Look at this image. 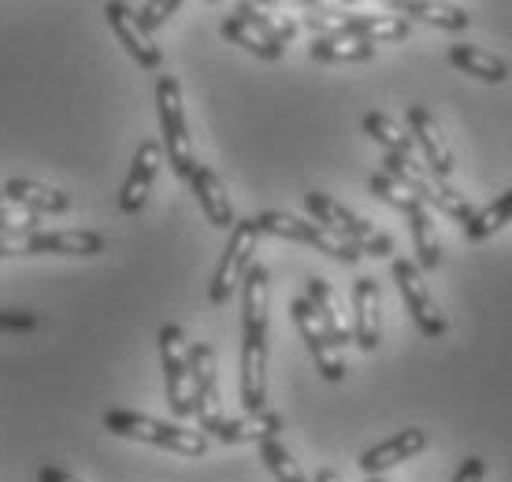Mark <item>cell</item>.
Listing matches in <instances>:
<instances>
[{
	"label": "cell",
	"instance_id": "cell-1",
	"mask_svg": "<svg viewBox=\"0 0 512 482\" xmlns=\"http://www.w3.org/2000/svg\"><path fill=\"white\" fill-rule=\"evenodd\" d=\"M305 23L320 34V38H349L364 41V45H394L412 34V23L401 15H360V12H338V8H320L308 4Z\"/></svg>",
	"mask_w": 512,
	"mask_h": 482
},
{
	"label": "cell",
	"instance_id": "cell-2",
	"mask_svg": "<svg viewBox=\"0 0 512 482\" xmlns=\"http://www.w3.org/2000/svg\"><path fill=\"white\" fill-rule=\"evenodd\" d=\"M219 34L227 41H234V45L249 49L253 56H260V60H282L286 41L297 38V23L294 19H271V15L264 12V8H256V4H238L234 15L223 19Z\"/></svg>",
	"mask_w": 512,
	"mask_h": 482
},
{
	"label": "cell",
	"instance_id": "cell-3",
	"mask_svg": "<svg viewBox=\"0 0 512 482\" xmlns=\"http://www.w3.org/2000/svg\"><path fill=\"white\" fill-rule=\"evenodd\" d=\"M104 427H108L112 434H119V438L160 445V449L179 453V457H205L208 453V438L201 431H186V427H179V423L141 416V412H130V408H112V412H104Z\"/></svg>",
	"mask_w": 512,
	"mask_h": 482
},
{
	"label": "cell",
	"instance_id": "cell-4",
	"mask_svg": "<svg viewBox=\"0 0 512 482\" xmlns=\"http://www.w3.org/2000/svg\"><path fill=\"white\" fill-rule=\"evenodd\" d=\"M156 112H160V134H164V156L171 171L190 182L197 171V156H193L190 127H186V108H182V86L175 75H160L156 82Z\"/></svg>",
	"mask_w": 512,
	"mask_h": 482
},
{
	"label": "cell",
	"instance_id": "cell-5",
	"mask_svg": "<svg viewBox=\"0 0 512 482\" xmlns=\"http://www.w3.org/2000/svg\"><path fill=\"white\" fill-rule=\"evenodd\" d=\"M305 212L320 227H327L331 234H338L342 241H349V245H357L364 256H394V241H390V234H383V230H375L368 219L353 216L346 204L334 201L331 193H320V190H308L305 193Z\"/></svg>",
	"mask_w": 512,
	"mask_h": 482
},
{
	"label": "cell",
	"instance_id": "cell-6",
	"mask_svg": "<svg viewBox=\"0 0 512 482\" xmlns=\"http://www.w3.org/2000/svg\"><path fill=\"white\" fill-rule=\"evenodd\" d=\"M256 227H260V234H275V238L312 245L316 253L331 256V260H338V264H360V256H364L357 245L342 241L338 234H331L327 227H320L316 219L290 216V212H279V208H268V212H260V216H256Z\"/></svg>",
	"mask_w": 512,
	"mask_h": 482
},
{
	"label": "cell",
	"instance_id": "cell-7",
	"mask_svg": "<svg viewBox=\"0 0 512 482\" xmlns=\"http://www.w3.org/2000/svg\"><path fill=\"white\" fill-rule=\"evenodd\" d=\"M256 241H260V227L256 219H234L231 238H227V249L219 256L216 275L208 282V301L212 305H227L234 297V290L245 282L249 267H253V253H256Z\"/></svg>",
	"mask_w": 512,
	"mask_h": 482
},
{
	"label": "cell",
	"instance_id": "cell-8",
	"mask_svg": "<svg viewBox=\"0 0 512 482\" xmlns=\"http://www.w3.org/2000/svg\"><path fill=\"white\" fill-rule=\"evenodd\" d=\"M390 275H394L397 290L405 297V308H409L416 330H420L423 338H442L449 330V319H446V312L438 308L435 297H431V290H427L420 267L412 264V260L394 256V260H390Z\"/></svg>",
	"mask_w": 512,
	"mask_h": 482
},
{
	"label": "cell",
	"instance_id": "cell-9",
	"mask_svg": "<svg viewBox=\"0 0 512 482\" xmlns=\"http://www.w3.org/2000/svg\"><path fill=\"white\" fill-rule=\"evenodd\" d=\"M156 342H160V364H164L167 405H171L175 419L193 416V405H190V345H186V334H182L179 323H164Z\"/></svg>",
	"mask_w": 512,
	"mask_h": 482
},
{
	"label": "cell",
	"instance_id": "cell-10",
	"mask_svg": "<svg viewBox=\"0 0 512 482\" xmlns=\"http://www.w3.org/2000/svg\"><path fill=\"white\" fill-rule=\"evenodd\" d=\"M290 319H294L297 334L305 338L308 353L316 360V371H320L327 382H342L346 379V360H342V349L331 342V334L323 330L320 316H316V308L308 297H294L290 301Z\"/></svg>",
	"mask_w": 512,
	"mask_h": 482
},
{
	"label": "cell",
	"instance_id": "cell-11",
	"mask_svg": "<svg viewBox=\"0 0 512 482\" xmlns=\"http://www.w3.org/2000/svg\"><path fill=\"white\" fill-rule=\"evenodd\" d=\"M190 405L197 423H201V434H208L223 419L216 386V349L205 342L190 345Z\"/></svg>",
	"mask_w": 512,
	"mask_h": 482
},
{
	"label": "cell",
	"instance_id": "cell-12",
	"mask_svg": "<svg viewBox=\"0 0 512 482\" xmlns=\"http://www.w3.org/2000/svg\"><path fill=\"white\" fill-rule=\"evenodd\" d=\"M242 408L264 412L268 405V330H242Z\"/></svg>",
	"mask_w": 512,
	"mask_h": 482
},
{
	"label": "cell",
	"instance_id": "cell-13",
	"mask_svg": "<svg viewBox=\"0 0 512 482\" xmlns=\"http://www.w3.org/2000/svg\"><path fill=\"white\" fill-rule=\"evenodd\" d=\"M160 160H164V145L160 141H141L138 153H134V164L127 171V182L119 190V212L123 216H138L149 193H153L156 171H160Z\"/></svg>",
	"mask_w": 512,
	"mask_h": 482
},
{
	"label": "cell",
	"instance_id": "cell-14",
	"mask_svg": "<svg viewBox=\"0 0 512 482\" xmlns=\"http://www.w3.org/2000/svg\"><path fill=\"white\" fill-rule=\"evenodd\" d=\"M409 127H412V141H416V149L423 153V167H427V175H435L446 182L453 175V153H449L446 138H442V130H438L435 115L427 112L423 104H409Z\"/></svg>",
	"mask_w": 512,
	"mask_h": 482
},
{
	"label": "cell",
	"instance_id": "cell-15",
	"mask_svg": "<svg viewBox=\"0 0 512 482\" xmlns=\"http://www.w3.org/2000/svg\"><path fill=\"white\" fill-rule=\"evenodd\" d=\"M353 342L364 353H375L383 342V312H379V282L372 275L353 282Z\"/></svg>",
	"mask_w": 512,
	"mask_h": 482
},
{
	"label": "cell",
	"instance_id": "cell-16",
	"mask_svg": "<svg viewBox=\"0 0 512 482\" xmlns=\"http://www.w3.org/2000/svg\"><path fill=\"white\" fill-rule=\"evenodd\" d=\"M104 19L116 30V38L123 41V49H127L145 71H160L164 52L156 49L149 34H141V26H138V19H134V8H130V4H104Z\"/></svg>",
	"mask_w": 512,
	"mask_h": 482
},
{
	"label": "cell",
	"instance_id": "cell-17",
	"mask_svg": "<svg viewBox=\"0 0 512 482\" xmlns=\"http://www.w3.org/2000/svg\"><path fill=\"white\" fill-rule=\"evenodd\" d=\"M423 449H427V431H423V427H405V431H397L394 438H386V442L372 445L368 453H360V471L372 479V475L390 471L394 464L412 460L416 453H423Z\"/></svg>",
	"mask_w": 512,
	"mask_h": 482
},
{
	"label": "cell",
	"instance_id": "cell-18",
	"mask_svg": "<svg viewBox=\"0 0 512 482\" xmlns=\"http://www.w3.org/2000/svg\"><path fill=\"white\" fill-rule=\"evenodd\" d=\"M97 256L104 253V238L97 230H34L26 234V256Z\"/></svg>",
	"mask_w": 512,
	"mask_h": 482
},
{
	"label": "cell",
	"instance_id": "cell-19",
	"mask_svg": "<svg viewBox=\"0 0 512 482\" xmlns=\"http://www.w3.org/2000/svg\"><path fill=\"white\" fill-rule=\"evenodd\" d=\"M282 431V416L279 412H245L238 419H219L216 427L205 434V438H216V442H227V445H242V442H268V438H279Z\"/></svg>",
	"mask_w": 512,
	"mask_h": 482
},
{
	"label": "cell",
	"instance_id": "cell-20",
	"mask_svg": "<svg viewBox=\"0 0 512 482\" xmlns=\"http://www.w3.org/2000/svg\"><path fill=\"white\" fill-rule=\"evenodd\" d=\"M0 190H4V201L19 204V208L34 212V216H64L67 208H71V197H67L64 190L41 186L34 178H12V182H4Z\"/></svg>",
	"mask_w": 512,
	"mask_h": 482
},
{
	"label": "cell",
	"instance_id": "cell-21",
	"mask_svg": "<svg viewBox=\"0 0 512 482\" xmlns=\"http://www.w3.org/2000/svg\"><path fill=\"white\" fill-rule=\"evenodd\" d=\"M190 190H193V197H197V204H201V212H205V219L212 223V227H219V230L234 227V204H231V197H227V190H223V182H219V175L212 171V167L197 164V171H193V178H190Z\"/></svg>",
	"mask_w": 512,
	"mask_h": 482
},
{
	"label": "cell",
	"instance_id": "cell-22",
	"mask_svg": "<svg viewBox=\"0 0 512 482\" xmlns=\"http://www.w3.org/2000/svg\"><path fill=\"white\" fill-rule=\"evenodd\" d=\"M446 60L457 67V71L479 78V82H490V86H498V82H509V75H512V67L505 64L501 56L487 52L483 45H468V41L453 45V49L446 52Z\"/></svg>",
	"mask_w": 512,
	"mask_h": 482
},
{
	"label": "cell",
	"instance_id": "cell-23",
	"mask_svg": "<svg viewBox=\"0 0 512 482\" xmlns=\"http://www.w3.org/2000/svg\"><path fill=\"white\" fill-rule=\"evenodd\" d=\"M394 12H401V19H416V23L438 26V30H449V34H461L472 23L464 8L431 4V0H394Z\"/></svg>",
	"mask_w": 512,
	"mask_h": 482
},
{
	"label": "cell",
	"instance_id": "cell-24",
	"mask_svg": "<svg viewBox=\"0 0 512 482\" xmlns=\"http://www.w3.org/2000/svg\"><path fill=\"white\" fill-rule=\"evenodd\" d=\"M305 297L312 301V308H316V316H320L323 330L331 334V342L342 349L346 342H353V330L342 323V316H338V301H334V290H331V282H323V279H308L305 286Z\"/></svg>",
	"mask_w": 512,
	"mask_h": 482
},
{
	"label": "cell",
	"instance_id": "cell-25",
	"mask_svg": "<svg viewBox=\"0 0 512 482\" xmlns=\"http://www.w3.org/2000/svg\"><path fill=\"white\" fill-rule=\"evenodd\" d=\"M360 127H364V134H368V138L379 141V145H383L390 156H401V160H416V141H412L405 130L397 127L390 115L368 112L364 119H360Z\"/></svg>",
	"mask_w": 512,
	"mask_h": 482
},
{
	"label": "cell",
	"instance_id": "cell-26",
	"mask_svg": "<svg viewBox=\"0 0 512 482\" xmlns=\"http://www.w3.org/2000/svg\"><path fill=\"white\" fill-rule=\"evenodd\" d=\"M312 60L320 64H368L375 60V45H364V41H349V38H316L308 45Z\"/></svg>",
	"mask_w": 512,
	"mask_h": 482
},
{
	"label": "cell",
	"instance_id": "cell-27",
	"mask_svg": "<svg viewBox=\"0 0 512 482\" xmlns=\"http://www.w3.org/2000/svg\"><path fill=\"white\" fill-rule=\"evenodd\" d=\"M409 230H412V245H416V256H420L423 271H435L442 264V245H438L435 223H431V208L420 204L416 212H409Z\"/></svg>",
	"mask_w": 512,
	"mask_h": 482
},
{
	"label": "cell",
	"instance_id": "cell-28",
	"mask_svg": "<svg viewBox=\"0 0 512 482\" xmlns=\"http://www.w3.org/2000/svg\"><path fill=\"white\" fill-rule=\"evenodd\" d=\"M505 223H512V190L501 193L498 201H490L483 212H475L472 223L464 227V234L472 241H487V238H494Z\"/></svg>",
	"mask_w": 512,
	"mask_h": 482
},
{
	"label": "cell",
	"instance_id": "cell-29",
	"mask_svg": "<svg viewBox=\"0 0 512 482\" xmlns=\"http://www.w3.org/2000/svg\"><path fill=\"white\" fill-rule=\"evenodd\" d=\"M260 460H264V468L275 475V482H312L305 479V471L301 464L294 460V453L279 442V438H268V442H260Z\"/></svg>",
	"mask_w": 512,
	"mask_h": 482
},
{
	"label": "cell",
	"instance_id": "cell-30",
	"mask_svg": "<svg viewBox=\"0 0 512 482\" xmlns=\"http://www.w3.org/2000/svg\"><path fill=\"white\" fill-rule=\"evenodd\" d=\"M368 190H372L383 204H390L394 212H401V216H409V212H416V208L423 204L420 197H416V193H409L405 186H401V182H394V178L383 175V171H379V175H372Z\"/></svg>",
	"mask_w": 512,
	"mask_h": 482
},
{
	"label": "cell",
	"instance_id": "cell-31",
	"mask_svg": "<svg viewBox=\"0 0 512 482\" xmlns=\"http://www.w3.org/2000/svg\"><path fill=\"white\" fill-rule=\"evenodd\" d=\"M182 4L179 0H160V4H141V8H134V19H138L141 34H149L153 38V30H160V26L171 19V15L179 12Z\"/></svg>",
	"mask_w": 512,
	"mask_h": 482
},
{
	"label": "cell",
	"instance_id": "cell-32",
	"mask_svg": "<svg viewBox=\"0 0 512 482\" xmlns=\"http://www.w3.org/2000/svg\"><path fill=\"white\" fill-rule=\"evenodd\" d=\"M483 479H487V460L483 457H464V464L453 475V482H483Z\"/></svg>",
	"mask_w": 512,
	"mask_h": 482
},
{
	"label": "cell",
	"instance_id": "cell-33",
	"mask_svg": "<svg viewBox=\"0 0 512 482\" xmlns=\"http://www.w3.org/2000/svg\"><path fill=\"white\" fill-rule=\"evenodd\" d=\"M38 316L34 312H0V330H34Z\"/></svg>",
	"mask_w": 512,
	"mask_h": 482
},
{
	"label": "cell",
	"instance_id": "cell-34",
	"mask_svg": "<svg viewBox=\"0 0 512 482\" xmlns=\"http://www.w3.org/2000/svg\"><path fill=\"white\" fill-rule=\"evenodd\" d=\"M38 482H82V479H75L71 471H64V468H52V464H45V468H38Z\"/></svg>",
	"mask_w": 512,
	"mask_h": 482
},
{
	"label": "cell",
	"instance_id": "cell-35",
	"mask_svg": "<svg viewBox=\"0 0 512 482\" xmlns=\"http://www.w3.org/2000/svg\"><path fill=\"white\" fill-rule=\"evenodd\" d=\"M312 482H342V475H338V471H331V468H320L316 475H312Z\"/></svg>",
	"mask_w": 512,
	"mask_h": 482
},
{
	"label": "cell",
	"instance_id": "cell-36",
	"mask_svg": "<svg viewBox=\"0 0 512 482\" xmlns=\"http://www.w3.org/2000/svg\"><path fill=\"white\" fill-rule=\"evenodd\" d=\"M364 482H386L383 475H372V479H364Z\"/></svg>",
	"mask_w": 512,
	"mask_h": 482
},
{
	"label": "cell",
	"instance_id": "cell-37",
	"mask_svg": "<svg viewBox=\"0 0 512 482\" xmlns=\"http://www.w3.org/2000/svg\"><path fill=\"white\" fill-rule=\"evenodd\" d=\"M0 204H8V201H4V190H0Z\"/></svg>",
	"mask_w": 512,
	"mask_h": 482
}]
</instances>
